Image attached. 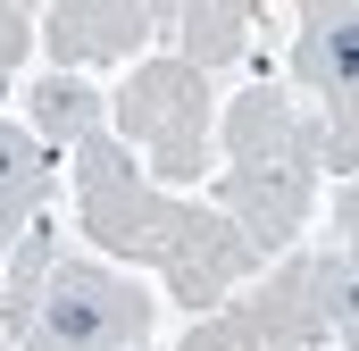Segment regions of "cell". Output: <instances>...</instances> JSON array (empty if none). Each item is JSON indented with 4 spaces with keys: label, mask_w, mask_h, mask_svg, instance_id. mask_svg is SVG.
Returning <instances> with one entry per match:
<instances>
[{
    "label": "cell",
    "mask_w": 359,
    "mask_h": 351,
    "mask_svg": "<svg viewBox=\"0 0 359 351\" xmlns=\"http://www.w3.org/2000/svg\"><path fill=\"white\" fill-rule=\"evenodd\" d=\"M226 134V176H217V209L243 226V243L259 260H284L309 226V201H318V117L292 109L284 84H251L243 100H226L217 117Z\"/></svg>",
    "instance_id": "obj_1"
},
{
    "label": "cell",
    "mask_w": 359,
    "mask_h": 351,
    "mask_svg": "<svg viewBox=\"0 0 359 351\" xmlns=\"http://www.w3.org/2000/svg\"><path fill=\"white\" fill-rule=\"evenodd\" d=\"M76 226L84 243H100L109 260H151L168 251V226H176V192L142 184L134 151L117 134H84L76 143Z\"/></svg>",
    "instance_id": "obj_2"
},
{
    "label": "cell",
    "mask_w": 359,
    "mask_h": 351,
    "mask_svg": "<svg viewBox=\"0 0 359 351\" xmlns=\"http://www.w3.org/2000/svg\"><path fill=\"white\" fill-rule=\"evenodd\" d=\"M109 117L126 126V143H142L151 176L192 184V176L209 168V76L184 67L176 51L168 59H142L126 76V92L109 100Z\"/></svg>",
    "instance_id": "obj_3"
},
{
    "label": "cell",
    "mask_w": 359,
    "mask_h": 351,
    "mask_svg": "<svg viewBox=\"0 0 359 351\" xmlns=\"http://www.w3.org/2000/svg\"><path fill=\"white\" fill-rule=\"evenodd\" d=\"M151 343V293L100 260H59L42 318L17 351H142Z\"/></svg>",
    "instance_id": "obj_4"
},
{
    "label": "cell",
    "mask_w": 359,
    "mask_h": 351,
    "mask_svg": "<svg viewBox=\"0 0 359 351\" xmlns=\"http://www.w3.org/2000/svg\"><path fill=\"white\" fill-rule=\"evenodd\" d=\"M318 343H326L318 251H284L251 293H234L226 310H209L176 351H318Z\"/></svg>",
    "instance_id": "obj_5"
},
{
    "label": "cell",
    "mask_w": 359,
    "mask_h": 351,
    "mask_svg": "<svg viewBox=\"0 0 359 351\" xmlns=\"http://www.w3.org/2000/svg\"><path fill=\"white\" fill-rule=\"evenodd\" d=\"M259 251L243 243V226L217 209V201H176V226H168V251H159V284L176 310H226L251 276H259Z\"/></svg>",
    "instance_id": "obj_6"
},
{
    "label": "cell",
    "mask_w": 359,
    "mask_h": 351,
    "mask_svg": "<svg viewBox=\"0 0 359 351\" xmlns=\"http://www.w3.org/2000/svg\"><path fill=\"white\" fill-rule=\"evenodd\" d=\"M151 25H159V0H59L34 17V42L59 59V76H76V67H109L142 51Z\"/></svg>",
    "instance_id": "obj_7"
},
{
    "label": "cell",
    "mask_w": 359,
    "mask_h": 351,
    "mask_svg": "<svg viewBox=\"0 0 359 351\" xmlns=\"http://www.w3.org/2000/svg\"><path fill=\"white\" fill-rule=\"evenodd\" d=\"M292 84L326 109H359V0H309L292 17Z\"/></svg>",
    "instance_id": "obj_8"
},
{
    "label": "cell",
    "mask_w": 359,
    "mask_h": 351,
    "mask_svg": "<svg viewBox=\"0 0 359 351\" xmlns=\"http://www.w3.org/2000/svg\"><path fill=\"white\" fill-rule=\"evenodd\" d=\"M42 201H50V151L34 143V126L0 117V267L25 243V226L42 218Z\"/></svg>",
    "instance_id": "obj_9"
},
{
    "label": "cell",
    "mask_w": 359,
    "mask_h": 351,
    "mask_svg": "<svg viewBox=\"0 0 359 351\" xmlns=\"http://www.w3.org/2000/svg\"><path fill=\"white\" fill-rule=\"evenodd\" d=\"M159 17L176 25V59L201 67V76L234 67L243 42H251V8L243 0H159Z\"/></svg>",
    "instance_id": "obj_10"
},
{
    "label": "cell",
    "mask_w": 359,
    "mask_h": 351,
    "mask_svg": "<svg viewBox=\"0 0 359 351\" xmlns=\"http://www.w3.org/2000/svg\"><path fill=\"white\" fill-rule=\"evenodd\" d=\"M50 267H59V234L34 218V226H25V243L8 251V284H0V326H8V351L34 335V318H42V293H50Z\"/></svg>",
    "instance_id": "obj_11"
},
{
    "label": "cell",
    "mask_w": 359,
    "mask_h": 351,
    "mask_svg": "<svg viewBox=\"0 0 359 351\" xmlns=\"http://www.w3.org/2000/svg\"><path fill=\"white\" fill-rule=\"evenodd\" d=\"M34 143L50 151V143H84V134H100V117H109V100L84 84V76H42L34 84Z\"/></svg>",
    "instance_id": "obj_12"
},
{
    "label": "cell",
    "mask_w": 359,
    "mask_h": 351,
    "mask_svg": "<svg viewBox=\"0 0 359 351\" xmlns=\"http://www.w3.org/2000/svg\"><path fill=\"white\" fill-rule=\"evenodd\" d=\"M318 310H326V335H343V351H359V243L318 251Z\"/></svg>",
    "instance_id": "obj_13"
},
{
    "label": "cell",
    "mask_w": 359,
    "mask_h": 351,
    "mask_svg": "<svg viewBox=\"0 0 359 351\" xmlns=\"http://www.w3.org/2000/svg\"><path fill=\"white\" fill-rule=\"evenodd\" d=\"M318 168L359 184V109H326L318 117Z\"/></svg>",
    "instance_id": "obj_14"
},
{
    "label": "cell",
    "mask_w": 359,
    "mask_h": 351,
    "mask_svg": "<svg viewBox=\"0 0 359 351\" xmlns=\"http://www.w3.org/2000/svg\"><path fill=\"white\" fill-rule=\"evenodd\" d=\"M34 51V8H17V0H0V92L17 76V59Z\"/></svg>",
    "instance_id": "obj_15"
},
{
    "label": "cell",
    "mask_w": 359,
    "mask_h": 351,
    "mask_svg": "<svg viewBox=\"0 0 359 351\" xmlns=\"http://www.w3.org/2000/svg\"><path fill=\"white\" fill-rule=\"evenodd\" d=\"M334 243H359V184L334 192Z\"/></svg>",
    "instance_id": "obj_16"
}]
</instances>
